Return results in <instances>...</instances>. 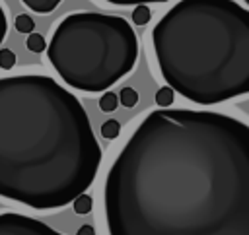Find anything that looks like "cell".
<instances>
[{
	"instance_id": "cell-1",
	"label": "cell",
	"mask_w": 249,
	"mask_h": 235,
	"mask_svg": "<svg viewBox=\"0 0 249 235\" xmlns=\"http://www.w3.org/2000/svg\"><path fill=\"white\" fill-rule=\"evenodd\" d=\"M103 206L109 235H249V126L150 111L107 173Z\"/></svg>"
},
{
	"instance_id": "cell-2",
	"label": "cell",
	"mask_w": 249,
	"mask_h": 235,
	"mask_svg": "<svg viewBox=\"0 0 249 235\" xmlns=\"http://www.w3.org/2000/svg\"><path fill=\"white\" fill-rule=\"evenodd\" d=\"M101 148L80 99L43 74L0 78V196L33 210L74 202Z\"/></svg>"
},
{
	"instance_id": "cell-3",
	"label": "cell",
	"mask_w": 249,
	"mask_h": 235,
	"mask_svg": "<svg viewBox=\"0 0 249 235\" xmlns=\"http://www.w3.org/2000/svg\"><path fill=\"white\" fill-rule=\"evenodd\" d=\"M167 85L196 105L249 93V10L233 0H179L152 29Z\"/></svg>"
},
{
	"instance_id": "cell-4",
	"label": "cell",
	"mask_w": 249,
	"mask_h": 235,
	"mask_svg": "<svg viewBox=\"0 0 249 235\" xmlns=\"http://www.w3.org/2000/svg\"><path fill=\"white\" fill-rule=\"evenodd\" d=\"M47 58L70 87L99 93L132 72L138 58V37L121 16L76 12L54 27Z\"/></svg>"
},
{
	"instance_id": "cell-5",
	"label": "cell",
	"mask_w": 249,
	"mask_h": 235,
	"mask_svg": "<svg viewBox=\"0 0 249 235\" xmlns=\"http://www.w3.org/2000/svg\"><path fill=\"white\" fill-rule=\"evenodd\" d=\"M0 235H62V233L54 231L53 227H49L47 223L35 218L16 212H6L0 214Z\"/></svg>"
},
{
	"instance_id": "cell-6",
	"label": "cell",
	"mask_w": 249,
	"mask_h": 235,
	"mask_svg": "<svg viewBox=\"0 0 249 235\" xmlns=\"http://www.w3.org/2000/svg\"><path fill=\"white\" fill-rule=\"evenodd\" d=\"M29 10L37 14H51L62 0H21Z\"/></svg>"
},
{
	"instance_id": "cell-7",
	"label": "cell",
	"mask_w": 249,
	"mask_h": 235,
	"mask_svg": "<svg viewBox=\"0 0 249 235\" xmlns=\"http://www.w3.org/2000/svg\"><path fill=\"white\" fill-rule=\"evenodd\" d=\"M173 101H175V91H173L169 85H163V87L158 89V93H156V103H158L160 109H169V107L173 105Z\"/></svg>"
},
{
	"instance_id": "cell-8",
	"label": "cell",
	"mask_w": 249,
	"mask_h": 235,
	"mask_svg": "<svg viewBox=\"0 0 249 235\" xmlns=\"http://www.w3.org/2000/svg\"><path fill=\"white\" fill-rule=\"evenodd\" d=\"M72 208H74V212L76 214H80V216H86V214H89L91 212V208H93V200H91V196L89 194H80L74 202H72Z\"/></svg>"
},
{
	"instance_id": "cell-9",
	"label": "cell",
	"mask_w": 249,
	"mask_h": 235,
	"mask_svg": "<svg viewBox=\"0 0 249 235\" xmlns=\"http://www.w3.org/2000/svg\"><path fill=\"white\" fill-rule=\"evenodd\" d=\"M25 47L31 50V52H43L47 50V43H45V37L41 33H29L27 39H25Z\"/></svg>"
},
{
	"instance_id": "cell-10",
	"label": "cell",
	"mask_w": 249,
	"mask_h": 235,
	"mask_svg": "<svg viewBox=\"0 0 249 235\" xmlns=\"http://www.w3.org/2000/svg\"><path fill=\"white\" fill-rule=\"evenodd\" d=\"M119 105V95L113 93V91H105L101 97H99V109L103 113H113Z\"/></svg>"
},
{
	"instance_id": "cell-11",
	"label": "cell",
	"mask_w": 249,
	"mask_h": 235,
	"mask_svg": "<svg viewBox=\"0 0 249 235\" xmlns=\"http://www.w3.org/2000/svg\"><path fill=\"white\" fill-rule=\"evenodd\" d=\"M33 29H35V19H33L31 16L19 14V16L16 17V31H19V33H23V35H29V33H33Z\"/></svg>"
},
{
	"instance_id": "cell-12",
	"label": "cell",
	"mask_w": 249,
	"mask_h": 235,
	"mask_svg": "<svg viewBox=\"0 0 249 235\" xmlns=\"http://www.w3.org/2000/svg\"><path fill=\"white\" fill-rule=\"evenodd\" d=\"M119 103H121L123 107L132 109V107L138 103V91L132 89V87H123V89L119 91Z\"/></svg>"
},
{
	"instance_id": "cell-13",
	"label": "cell",
	"mask_w": 249,
	"mask_h": 235,
	"mask_svg": "<svg viewBox=\"0 0 249 235\" xmlns=\"http://www.w3.org/2000/svg\"><path fill=\"white\" fill-rule=\"evenodd\" d=\"M119 132H121V124H119V120H115V118H109V120H105V122L101 124V136H103L105 140H115V138L119 136Z\"/></svg>"
},
{
	"instance_id": "cell-14",
	"label": "cell",
	"mask_w": 249,
	"mask_h": 235,
	"mask_svg": "<svg viewBox=\"0 0 249 235\" xmlns=\"http://www.w3.org/2000/svg\"><path fill=\"white\" fill-rule=\"evenodd\" d=\"M150 17H152V12H150V8L148 6H134V10H132V23H136V25H146L148 21H150Z\"/></svg>"
},
{
	"instance_id": "cell-15",
	"label": "cell",
	"mask_w": 249,
	"mask_h": 235,
	"mask_svg": "<svg viewBox=\"0 0 249 235\" xmlns=\"http://www.w3.org/2000/svg\"><path fill=\"white\" fill-rule=\"evenodd\" d=\"M16 66V52L10 49H0V68L10 70Z\"/></svg>"
},
{
	"instance_id": "cell-16",
	"label": "cell",
	"mask_w": 249,
	"mask_h": 235,
	"mask_svg": "<svg viewBox=\"0 0 249 235\" xmlns=\"http://www.w3.org/2000/svg\"><path fill=\"white\" fill-rule=\"evenodd\" d=\"M107 4H113V6H146V4H161V2H167V0H105Z\"/></svg>"
},
{
	"instance_id": "cell-17",
	"label": "cell",
	"mask_w": 249,
	"mask_h": 235,
	"mask_svg": "<svg viewBox=\"0 0 249 235\" xmlns=\"http://www.w3.org/2000/svg\"><path fill=\"white\" fill-rule=\"evenodd\" d=\"M6 33H8V19H6V12H4V8L0 4V45H2L4 37H6Z\"/></svg>"
},
{
	"instance_id": "cell-18",
	"label": "cell",
	"mask_w": 249,
	"mask_h": 235,
	"mask_svg": "<svg viewBox=\"0 0 249 235\" xmlns=\"http://www.w3.org/2000/svg\"><path fill=\"white\" fill-rule=\"evenodd\" d=\"M76 235H95V229H93L91 225H82Z\"/></svg>"
},
{
	"instance_id": "cell-19",
	"label": "cell",
	"mask_w": 249,
	"mask_h": 235,
	"mask_svg": "<svg viewBox=\"0 0 249 235\" xmlns=\"http://www.w3.org/2000/svg\"><path fill=\"white\" fill-rule=\"evenodd\" d=\"M243 2H245V4H247V6H249V0H243Z\"/></svg>"
}]
</instances>
